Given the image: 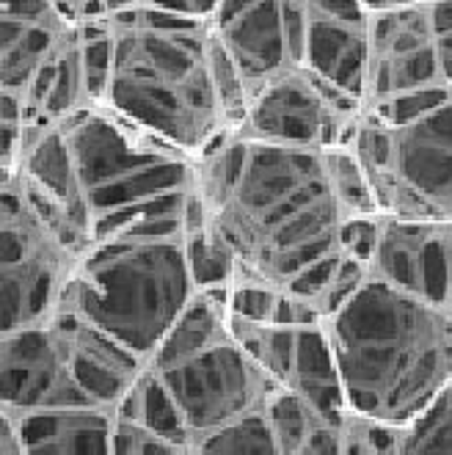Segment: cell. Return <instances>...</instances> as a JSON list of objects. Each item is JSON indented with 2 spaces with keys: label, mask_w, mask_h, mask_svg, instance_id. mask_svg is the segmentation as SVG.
<instances>
[{
  "label": "cell",
  "mask_w": 452,
  "mask_h": 455,
  "mask_svg": "<svg viewBox=\"0 0 452 455\" xmlns=\"http://www.w3.org/2000/svg\"><path fill=\"white\" fill-rule=\"evenodd\" d=\"M196 224L234 276L296 292L326 315L367 274L381 210L353 149L229 136L199 157Z\"/></svg>",
  "instance_id": "cell-1"
},
{
  "label": "cell",
  "mask_w": 452,
  "mask_h": 455,
  "mask_svg": "<svg viewBox=\"0 0 452 455\" xmlns=\"http://www.w3.org/2000/svg\"><path fill=\"white\" fill-rule=\"evenodd\" d=\"M61 210L86 249L136 229H188L196 212L199 157L91 102L22 139L17 160Z\"/></svg>",
  "instance_id": "cell-2"
},
{
  "label": "cell",
  "mask_w": 452,
  "mask_h": 455,
  "mask_svg": "<svg viewBox=\"0 0 452 455\" xmlns=\"http://www.w3.org/2000/svg\"><path fill=\"white\" fill-rule=\"evenodd\" d=\"M284 389L234 334L224 304L199 292L155 347L122 411L177 455L274 452L271 409Z\"/></svg>",
  "instance_id": "cell-3"
},
{
  "label": "cell",
  "mask_w": 452,
  "mask_h": 455,
  "mask_svg": "<svg viewBox=\"0 0 452 455\" xmlns=\"http://www.w3.org/2000/svg\"><path fill=\"white\" fill-rule=\"evenodd\" d=\"M243 100L210 20L155 9L111 14L102 102L132 124L202 157L234 130Z\"/></svg>",
  "instance_id": "cell-4"
},
{
  "label": "cell",
  "mask_w": 452,
  "mask_h": 455,
  "mask_svg": "<svg viewBox=\"0 0 452 455\" xmlns=\"http://www.w3.org/2000/svg\"><path fill=\"white\" fill-rule=\"evenodd\" d=\"M326 329L348 414L403 427L452 381V309L369 267Z\"/></svg>",
  "instance_id": "cell-5"
},
{
  "label": "cell",
  "mask_w": 452,
  "mask_h": 455,
  "mask_svg": "<svg viewBox=\"0 0 452 455\" xmlns=\"http://www.w3.org/2000/svg\"><path fill=\"white\" fill-rule=\"evenodd\" d=\"M199 292L188 229H136L83 251L64 309L147 364Z\"/></svg>",
  "instance_id": "cell-6"
},
{
  "label": "cell",
  "mask_w": 452,
  "mask_h": 455,
  "mask_svg": "<svg viewBox=\"0 0 452 455\" xmlns=\"http://www.w3.org/2000/svg\"><path fill=\"white\" fill-rule=\"evenodd\" d=\"M144 362L83 317L0 331V409H119Z\"/></svg>",
  "instance_id": "cell-7"
},
{
  "label": "cell",
  "mask_w": 452,
  "mask_h": 455,
  "mask_svg": "<svg viewBox=\"0 0 452 455\" xmlns=\"http://www.w3.org/2000/svg\"><path fill=\"white\" fill-rule=\"evenodd\" d=\"M348 147L381 216L452 221V89L361 105Z\"/></svg>",
  "instance_id": "cell-8"
},
{
  "label": "cell",
  "mask_w": 452,
  "mask_h": 455,
  "mask_svg": "<svg viewBox=\"0 0 452 455\" xmlns=\"http://www.w3.org/2000/svg\"><path fill=\"white\" fill-rule=\"evenodd\" d=\"M83 251L81 235L28 177L0 172V331L56 317Z\"/></svg>",
  "instance_id": "cell-9"
},
{
  "label": "cell",
  "mask_w": 452,
  "mask_h": 455,
  "mask_svg": "<svg viewBox=\"0 0 452 455\" xmlns=\"http://www.w3.org/2000/svg\"><path fill=\"white\" fill-rule=\"evenodd\" d=\"M452 89V0L372 12L364 105Z\"/></svg>",
  "instance_id": "cell-10"
},
{
  "label": "cell",
  "mask_w": 452,
  "mask_h": 455,
  "mask_svg": "<svg viewBox=\"0 0 452 455\" xmlns=\"http://www.w3.org/2000/svg\"><path fill=\"white\" fill-rule=\"evenodd\" d=\"M364 100L331 77L298 67L246 94L234 136L282 147L331 149L351 144Z\"/></svg>",
  "instance_id": "cell-11"
},
{
  "label": "cell",
  "mask_w": 452,
  "mask_h": 455,
  "mask_svg": "<svg viewBox=\"0 0 452 455\" xmlns=\"http://www.w3.org/2000/svg\"><path fill=\"white\" fill-rule=\"evenodd\" d=\"M229 323L259 367L314 414L337 425L348 419L326 320H249L229 315Z\"/></svg>",
  "instance_id": "cell-12"
},
{
  "label": "cell",
  "mask_w": 452,
  "mask_h": 455,
  "mask_svg": "<svg viewBox=\"0 0 452 455\" xmlns=\"http://www.w3.org/2000/svg\"><path fill=\"white\" fill-rule=\"evenodd\" d=\"M0 455H177L119 409H0Z\"/></svg>",
  "instance_id": "cell-13"
},
{
  "label": "cell",
  "mask_w": 452,
  "mask_h": 455,
  "mask_svg": "<svg viewBox=\"0 0 452 455\" xmlns=\"http://www.w3.org/2000/svg\"><path fill=\"white\" fill-rule=\"evenodd\" d=\"M210 25L243 94L282 72L306 67L309 0H221Z\"/></svg>",
  "instance_id": "cell-14"
},
{
  "label": "cell",
  "mask_w": 452,
  "mask_h": 455,
  "mask_svg": "<svg viewBox=\"0 0 452 455\" xmlns=\"http://www.w3.org/2000/svg\"><path fill=\"white\" fill-rule=\"evenodd\" d=\"M369 271L452 309V221L381 216Z\"/></svg>",
  "instance_id": "cell-15"
},
{
  "label": "cell",
  "mask_w": 452,
  "mask_h": 455,
  "mask_svg": "<svg viewBox=\"0 0 452 455\" xmlns=\"http://www.w3.org/2000/svg\"><path fill=\"white\" fill-rule=\"evenodd\" d=\"M369 22L372 12L361 0H309L306 67L361 97Z\"/></svg>",
  "instance_id": "cell-16"
},
{
  "label": "cell",
  "mask_w": 452,
  "mask_h": 455,
  "mask_svg": "<svg viewBox=\"0 0 452 455\" xmlns=\"http://www.w3.org/2000/svg\"><path fill=\"white\" fill-rule=\"evenodd\" d=\"M452 452V381L416 419L403 425L400 455Z\"/></svg>",
  "instance_id": "cell-17"
},
{
  "label": "cell",
  "mask_w": 452,
  "mask_h": 455,
  "mask_svg": "<svg viewBox=\"0 0 452 455\" xmlns=\"http://www.w3.org/2000/svg\"><path fill=\"white\" fill-rule=\"evenodd\" d=\"M221 0H102V6L108 14H119L127 9H155V12H169L182 17H196L210 20L216 14Z\"/></svg>",
  "instance_id": "cell-18"
},
{
  "label": "cell",
  "mask_w": 452,
  "mask_h": 455,
  "mask_svg": "<svg viewBox=\"0 0 452 455\" xmlns=\"http://www.w3.org/2000/svg\"><path fill=\"white\" fill-rule=\"evenodd\" d=\"M361 4H364L369 12H384V9H394V6L414 4V0H361Z\"/></svg>",
  "instance_id": "cell-19"
}]
</instances>
